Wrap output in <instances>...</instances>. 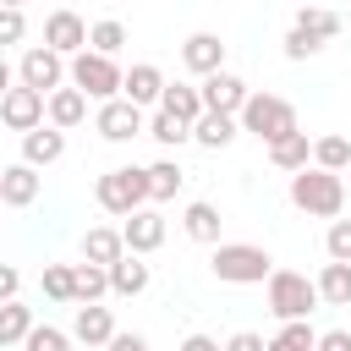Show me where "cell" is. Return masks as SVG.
<instances>
[{
    "label": "cell",
    "instance_id": "6da1fadb",
    "mask_svg": "<svg viewBox=\"0 0 351 351\" xmlns=\"http://www.w3.org/2000/svg\"><path fill=\"white\" fill-rule=\"evenodd\" d=\"M208 269H214V280H225V285H263V280L274 274V258H269L263 247H252V241H219Z\"/></svg>",
    "mask_w": 351,
    "mask_h": 351
},
{
    "label": "cell",
    "instance_id": "7a4b0ae2",
    "mask_svg": "<svg viewBox=\"0 0 351 351\" xmlns=\"http://www.w3.org/2000/svg\"><path fill=\"white\" fill-rule=\"evenodd\" d=\"M236 126H241V132H252V137H263V143H280V137L302 132V126H296V110H291L285 99H274V93H247V104H241Z\"/></svg>",
    "mask_w": 351,
    "mask_h": 351
},
{
    "label": "cell",
    "instance_id": "3957f363",
    "mask_svg": "<svg viewBox=\"0 0 351 351\" xmlns=\"http://www.w3.org/2000/svg\"><path fill=\"white\" fill-rule=\"evenodd\" d=\"M291 203L302 214H318V219H335L346 208V181L329 176V170H296L291 176Z\"/></svg>",
    "mask_w": 351,
    "mask_h": 351
},
{
    "label": "cell",
    "instance_id": "277c9868",
    "mask_svg": "<svg viewBox=\"0 0 351 351\" xmlns=\"http://www.w3.org/2000/svg\"><path fill=\"white\" fill-rule=\"evenodd\" d=\"M313 307H318V285L307 274H296V269H274L269 274V313L280 324H302Z\"/></svg>",
    "mask_w": 351,
    "mask_h": 351
},
{
    "label": "cell",
    "instance_id": "5b68a950",
    "mask_svg": "<svg viewBox=\"0 0 351 351\" xmlns=\"http://www.w3.org/2000/svg\"><path fill=\"white\" fill-rule=\"evenodd\" d=\"M93 197H99V208L104 214H137L143 203H148V176L143 170H132V165H121V170H104L99 176V186H93Z\"/></svg>",
    "mask_w": 351,
    "mask_h": 351
},
{
    "label": "cell",
    "instance_id": "8992f818",
    "mask_svg": "<svg viewBox=\"0 0 351 351\" xmlns=\"http://www.w3.org/2000/svg\"><path fill=\"white\" fill-rule=\"evenodd\" d=\"M71 88L82 99H104L110 104L121 93V66L104 60V55H93V49H82V55H71Z\"/></svg>",
    "mask_w": 351,
    "mask_h": 351
},
{
    "label": "cell",
    "instance_id": "52a82bcc",
    "mask_svg": "<svg viewBox=\"0 0 351 351\" xmlns=\"http://www.w3.org/2000/svg\"><path fill=\"white\" fill-rule=\"evenodd\" d=\"M197 99H203V115H230V121H236L241 104H247V82L230 77V71H214V77H203Z\"/></svg>",
    "mask_w": 351,
    "mask_h": 351
},
{
    "label": "cell",
    "instance_id": "ba28073f",
    "mask_svg": "<svg viewBox=\"0 0 351 351\" xmlns=\"http://www.w3.org/2000/svg\"><path fill=\"white\" fill-rule=\"evenodd\" d=\"M44 49H55L60 60L66 55H82L88 49V22L77 11H49L44 16Z\"/></svg>",
    "mask_w": 351,
    "mask_h": 351
},
{
    "label": "cell",
    "instance_id": "9c48e42d",
    "mask_svg": "<svg viewBox=\"0 0 351 351\" xmlns=\"http://www.w3.org/2000/svg\"><path fill=\"white\" fill-rule=\"evenodd\" d=\"M99 137H110V143H132V137H143L148 132V121H143V110L137 104H126V99H110V104H99Z\"/></svg>",
    "mask_w": 351,
    "mask_h": 351
},
{
    "label": "cell",
    "instance_id": "30bf717a",
    "mask_svg": "<svg viewBox=\"0 0 351 351\" xmlns=\"http://www.w3.org/2000/svg\"><path fill=\"white\" fill-rule=\"evenodd\" d=\"M0 121L11 126V132H38L44 126V93H33V88H11L5 99H0Z\"/></svg>",
    "mask_w": 351,
    "mask_h": 351
},
{
    "label": "cell",
    "instance_id": "8fae6325",
    "mask_svg": "<svg viewBox=\"0 0 351 351\" xmlns=\"http://www.w3.org/2000/svg\"><path fill=\"white\" fill-rule=\"evenodd\" d=\"M60 77H66V60L55 55V49H27L22 55V88H33V93H55L60 88Z\"/></svg>",
    "mask_w": 351,
    "mask_h": 351
},
{
    "label": "cell",
    "instance_id": "7c38bea8",
    "mask_svg": "<svg viewBox=\"0 0 351 351\" xmlns=\"http://www.w3.org/2000/svg\"><path fill=\"white\" fill-rule=\"evenodd\" d=\"M159 241H165V219H159L154 208H137V214H126V225H121V247H126L132 258L154 252Z\"/></svg>",
    "mask_w": 351,
    "mask_h": 351
},
{
    "label": "cell",
    "instance_id": "4fadbf2b",
    "mask_svg": "<svg viewBox=\"0 0 351 351\" xmlns=\"http://www.w3.org/2000/svg\"><path fill=\"white\" fill-rule=\"evenodd\" d=\"M181 66L197 71V77H214V71H225V44H219L214 33H192V38L181 44Z\"/></svg>",
    "mask_w": 351,
    "mask_h": 351
},
{
    "label": "cell",
    "instance_id": "5bb4252c",
    "mask_svg": "<svg viewBox=\"0 0 351 351\" xmlns=\"http://www.w3.org/2000/svg\"><path fill=\"white\" fill-rule=\"evenodd\" d=\"M121 93H126V104H159V93H165V77H159V66H148V60H137L132 71H121Z\"/></svg>",
    "mask_w": 351,
    "mask_h": 351
},
{
    "label": "cell",
    "instance_id": "9a60e30c",
    "mask_svg": "<svg viewBox=\"0 0 351 351\" xmlns=\"http://www.w3.org/2000/svg\"><path fill=\"white\" fill-rule=\"evenodd\" d=\"M38 186H44V181H38V170H27V165H5V170H0V203H5V208H27V203L38 197Z\"/></svg>",
    "mask_w": 351,
    "mask_h": 351
},
{
    "label": "cell",
    "instance_id": "2e32d148",
    "mask_svg": "<svg viewBox=\"0 0 351 351\" xmlns=\"http://www.w3.org/2000/svg\"><path fill=\"white\" fill-rule=\"evenodd\" d=\"M60 154H66V137H60L55 126H38V132H27V137H22V165H27V170L55 165Z\"/></svg>",
    "mask_w": 351,
    "mask_h": 351
},
{
    "label": "cell",
    "instance_id": "e0dca14e",
    "mask_svg": "<svg viewBox=\"0 0 351 351\" xmlns=\"http://www.w3.org/2000/svg\"><path fill=\"white\" fill-rule=\"evenodd\" d=\"M44 110H49V126H55V132H66V126L88 121V99H82L77 88H55V93L44 99Z\"/></svg>",
    "mask_w": 351,
    "mask_h": 351
},
{
    "label": "cell",
    "instance_id": "ac0fdd59",
    "mask_svg": "<svg viewBox=\"0 0 351 351\" xmlns=\"http://www.w3.org/2000/svg\"><path fill=\"white\" fill-rule=\"evenodd\" d=\"M115 258H126V247H121V230H104V225H93V230L82 236V263H93V269H110Z\"/></svg>",
    "mask_w": 351,
    "mask_h": 351
},
{
    "label": "cell",
    "instance_id": "d6986e66",
    "mask_svg": "<svg viewBox=\"0 0 351 351\" xmlns=\"http://www.w3.org/2000/svg\"><path fill=\"white\" fill-rule=\"evenodd\" d=\"M71 335H77L82 346H110V335H115V318H110V307H77V318H71Z\"/></svg>",
    "mask_w": 351,
    "mask_h": 351
},
{
    "label": "cell",
    "instance_id": "ffe728a7",
    "mask_svg": "<svg viewBox=\"0 0 351 351\" xmlns=\"http://www.w3.org/2000/svg\"><path fill=\"white\" fill-rule=\"evenodd\" d=\"M159 110H165V115H176L181 126H192V121L203 115V99H197V88H186V82H165Z\"/></svg>",
    "mask_w": 351,
    "mask_h": 351
},
{
    "label": "cell",
    "instance_id": "44dd1931",
    "mask_svg": "<svg viewBox=\"0 0 351 351\" xmlns=\"http://www.w3.org/2000/svg\"><path fill=\"white\" fill-rule=\"evenodd\" d=\"M104 274H110V291H115V296H137V291H148V263H143V258H132V252H126V258H115Z\"/></svg>",
    "mask_w": 351,
    "mask_h": 351
},
{
    "label": "cell",
    "instance_id": "7402d4cb",
    "mask_svg": "<svg viewBox=\"0 0 351 351\" xmlns=\"http://www.w3.org/2000/svg\"><path fill=\"white\" fill-rule=\"evenodd\" d=\"M313 285H318V302L351 307V263H324V274H318Z\"/></svg>",
    "mask_w": 351,
    "mask_h": 351
},
{
    "label": "cell",
    "instance_id": "603a6c76",
    "mask_svg": "<svg viewBox=\"0 0 351 351\" xmlns=\"http://www.w3.org/2000/svg\"><path fill=\"white\" fill-rule=\"evenodd\" d=\"M269 159L280 165V170H307V159H313V143H307V132H291V137H280V143H269Z\"/></svg>",
    "mask_w": 351,
    "mask_h": 351
},
{
    "label": "cell",
    "instance_id": "cb8c5ba5",
    "mask_svg": "<svg viewBox=\"0 0 351 351\" xmlns=\"http://www.w3.org/2000/svg\"><path fill=\"white\" fill-rule=\"evenodd\" d=\"M143 176H148V203H165V197H176V192H181V181H186V170H181L176 159H159V165H148Z\"/></svg>",
    "mask_w": 351,
    "mask_h": 351
},
{
    "label": "cell",
    "instance_id": "d4e9b609",
    "mask_svg": "<svg viewBox=\"0 0 351 351\" xmlns=\"http://www.w3.org/2000/svg\"><path fill=\"white\" fill-rule=\"evenodd\" d=\"M104 291H110V274H104V269H93V263H77V269H71V302L93 307Z\"/></svg>",
    "mask_w": 351,
    "mask_h": 351
},
{
    "label": "cell",
    "instance_id": "484cf974",
    "mask_svg": "<svg viewBox=\"0 0 351 351\" xmlns=\"http://www.w3.org/2000/svg\"><path fill=\"white\" fill-rule=\"evenodd\" d=\"M181 225H186L192 241H219V208H214V203H186Z\"/></svg>",
    "mask_w": 351,
    "mask_h": 351
},
{
    "label": "cell",
    "instance_id": "4316f807",
    "mask_svg": "<svg viewBox=\"0 0 351 351\" xmlns=\"http://www.w3.org/2000/svg\"><path fill=\"white\" fill-rule=\"evenodd\" d=\"M236 137V121L230 115H197L192 121V143H203V148H225Z\"/></svg>",
    "mask_w": 351,
    "mask_h": 351
},
{
    "label": "cell",
    "instance_id": "83f0119b",
    "mask_svg": "<svg viewBox=\"0 0 351 351\" xmlns=\"http://www.w3.org/2000/svg\"><path fill=\"white\" fill-rule=\"evenodd\" d=\"M27 329H33V307L5 302V307H0V346H22V340H27Z\"/></svg>",
    "mask_w": 351,
    "mask_h": 351
},
{
    "label": "cell",
    "instance_id": "f1b7e54d",
    "mask_svg": "<svg viewBox=\"0 0 351 351\" xmlns=\"http://www.w3.org/2000/svg\"><path fill=\"white\" fill-rule=\"evenodd\" d=\"M313 159H318L313 170H329V176H340V170L351 165V143H346V137H318V143H313Z\"/></svg>",
    "mask_w": 351,
    "mask_h": 351
},
{
    "label": "cell",
    "instance_id": "f546056e",
    "mask_svg": "<svg viewBox=\"0 0 351 351\" xmlns=\"http://www.w3.org/2000/svg\"><path fill=\"white\" fill-rule=\"evenodd\" d=\"M318 346V329L302 318V324H280V335L263 346V351H313Z\"/></svg>",
    "mask_w": 351,
    "mask_h": 351
},
{
    "label": "cell",
    "instance_id": "4dcf8cb0",
    "mask_svg": "<svg viewBox=\"0 0 351 351\" xmlns=\"http://www.w3.org/2000/svg\"><path fill=\"white\" fill-rule=\"evenodd\" d=\"M88 44H93V55L115 60V49L126 44V27H121L115 16H104V22H93V27H88Z\"/></svg>",
    "mask_w": 351,
    "mask_h": 351
},
{
    "label": "cell",
    "instance_id": "1f68e13d",
    "mask_svg": "<svg viewBox=\"0 0 351 351\" xmlns=\"http://www.w3.org/2000/svg\"><path fill=\"white\" fill-rule=\"evenodd\" d=\"M291 27L324 44V38H335V33H340V16H335V11H296V22H291Z\"/></svg>",
    "mask_w": 351,
    "mask_h": 351
},
{
    "label": "cell",
    "instance_id": "d6a6232c",
    "mask_svg": "<svg viewBox=\"0 0 351 351\" xmlns=\"http://www.w3.org/2000/svg\"><path fill=\"white\" fill-rule=\"evenodd\" d=\"M148 137H154V143H165V148H176V143H186V137H192V126H181L176 115H165V110H159V115L148 121Z\"/></svg>",
    "mask_w": 351,
    "mask_h": 351
},
{
    "label": "cell",
    "instance_id": "836d02e7",
    "mask_svg": "<svg viewBox=\"0 0 351 351\" xmlns=\"http://www.w3.org/2000/svg\"><path fill=\"white\" fill-rule=\"evenodd\" d=\"M22 346H27V351H71V335H60V329H49V324H33Z\"/></svg>",
    "mask_w": 351,
    "mask_h": 351
},
{
    "label": "cell",
    "instance_id": "e575fe53",
    "mask_svg": "<svg viewBox=\"0 0 351 351\" xmlns=\"http://www.w3.org/2000/svg\"><path fill=\"white\" fill-rule=\"evenodd\" d=\"M324 247H329V263H351V219H335Z\"/></svg>",
    "mask_w": 351,
    "mask_h": 351
},
{
    "label": "cell",
    "instance_id": "d590c367",
    "mask_svg": "<svg viewBox=\"0 0 351 351\" xmlns=\"http://www.w3.org/2000/svg\"><path fill=\"white\" fill-rule=\"evenodd\" d=\"M44 296L49 302H71V269L66 263H49L44 269Z\"/></svg>",
    "mask_w": 351,
    "mask_h": 351
},
{
    "label": "cell",
    "instance_id": "8d00e7d4",
    "mask_svg": "<svg viewBox=\"0 0 351 351\" xmlns=\"http://www.w3.org/2000/svg\"><path fill=\"white\" fill-rule=\"evenodd\" d=\"M22 33H27V16L16 5H0V44H22Z\"/></svg>",
    "mask_w": 351,
    "mask_h": 351
},
{
    "label": "cell",
    "instance_id": "74e56055",
    "mask_svg": "<svg viewBox=\"0 0 351 351\" xmlns=\"http://www.w3.org/2000/svg\"><path fill=\"white\" fill-rule=\"evenodd\" d=\"M318 49H324L318 38H307V33H296V27L285 33V55H291V60H307V55H318Z\"/></svg>",
    "mask_w": 351,
    "mask_h": 351
},
{
    "label": "cell",
    "instance_id": "f35d334b",
    "mask_svg": "<svg viewBox=\"0 0 351 351\" xmlns=\"http://www.w3.org/2000/svg\"><path fill=\"white\" fill-rule=\"evenodd\" d=\"M263 346H269L263 335H252V329H241V335H230V340H225L219 351H263Z\"/></svg>",
    "mask_w": 351,
    "mask_h": 351
},
{
    "label": "cell",
    "instance_id": "ab89813d",
    "mask_svg": "<svg viewBox=\"0 0 351 351\" xmlns=\"http://www.w3.org/2000/svg\"><path fill=\"white\" fill-rule=\"evenodd\" d=\"M16 291H22V274H16L11 263H0V307H5V302H16Z\"/></svg>",
    "mask_w": 351,
    "mask_h": 351
},
{
    "label": "cell",
    "instance_id": "60d3db41",
    "mask_svg": "<svg viewBox=\"0 0 351 351\" xmlns=\"http://www.w3.org/2000/svg\"><path fill=\"white\" fill-rule=\"evenodd\" d=\"M313 351H351V329H329V335H318Z\"/></svg>",
    "mask_w": 351,
    "mask_h": 351
},
{
    "label": "cell",
    "instance_id": "b9f144b4",
    "mask_svg": "<svg viewBox=\"0 0 351 351\" xmlns=\"http://www.w3.org/2000/svg\"><path fill=\"white\" fill-rule=\"evenodd\" d=\"M104 351H148V340H143V335H110Z\"/></svg>",
    "mask_w": 351,
    "mask_h": 351
},
{
    "label": "cell",
    "instance_id": "7bdbcfd3",
    "mask_svg": "<svg viewBox=\"0 0 351 351\" xmlns=\"http://www.w3.org/2000/svg\"><path fill=\"white\" fill-rule=\"evenodd\" d=\"M181 351H219V346H214L208 335H186V340H181Z\"/></svg>",
    "mask_w": 351,
    "mask_h": 351
},
{
    "label": "cell",
    "instance_id": "ee69618b",
    "mask_svg": "<svg viewBox=\"0 0 351 351\" xmlns=\"http://www.w3.org/2000/svg\"><path fill=\"white\" fill-rule=\"evenodd\" d=\"M5 93H11V66L0 60V99H5Z\"/></svg>",
    "mask_w": 351,
    "mask_h": 351
}]
</instances>
